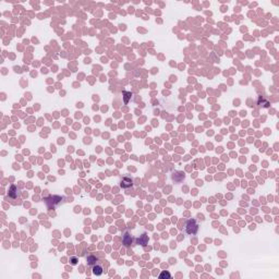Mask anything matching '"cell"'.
Returning <instances> with one entry per match:
<instances>
[{
	"label": "cell",
	"instance_id": "obj_1",
	"mask_svg": "<svg viewBox=\"0 0 279 279\" xmlns=\"http://www.w3.org/2000/svg\"><path fill=\"white\" fill-rule=\"evenodd\" d=\"M198 231V225L195 219H190L185 224V232L188 234H195Z\"/></svg>",
	"mask_w": 279,
	"mask_h": 279
},
{
	"label": "cell",
	"instance_id": "obj_2",
	"mask_svg": "<svg viewBox=\"0 0 279 279\" xmlns=\"http://www.w3.org/2000/svg\"><path fill=\"white\" fill-rule=\"evenodd\" d=\"M133 185V179H131L129 177H124L122 178L121 182H120V186L123 188V189H128V188H131Z\"/></svg>",
	"mask_w": 279,
	"mask_h": 279
},
{
	"label": "cell",
	"instance_id": "obj_3",
	"mask_svg": "<svg viewBox=\"0 0 279 279\" xmlns=\"http://www.w3.org/2000/svg\"><path fill=\"white\" fill-rule=\"evenodd\" d=\"M132 242H133V238H132V235H131L130 233L126 232V233L123 234V237H122V243H123L124 247L129 248L131 244H132Z\"/></svg>",
	"mask_w": 279,
	"mask_h": 279
},
{
	"label": "cell",
	"instance_id": "obj_4",
	"mask_svg": "<svg viewBox=\"0 0 279 279\" xmlns=\"http://www.w3.org/2000/svg\"><path fill=\"white\" fill-rule=\"evenodd\" d=\"M136 242H137V244L142 245V247H146L147 243H148V237H147V234L143 233L142 235H140V238L136 239Z\"/></svg>",
	"mask_w": 279,
	"mask_h": 279
},
{
	"label": "cell",
	"instance_id": "obj_5",
	"mask_svg": "<svg viewBox=\"0 0 279 279\" xmlns=\"http://www.w3.org/2000/svg\"><path fill=\"white\" fill-rule=\"evenodd\" d=\"M19 195H20V193H19V189L15 186V185H12L9 190V196L12 198H17Z\"/></svg>",
	"mask_w": 279,
	"mask_h": 279
},
{
	"label": "cell",
	"instance_id": "obj_6",
	"mask_svg": "<svg viewBox=\"0 0 279 279\" xmlns=\"http://www.w3.org/2000/svg\"><path fill=\"white\" fill-rule=\"evenodd\" d=\"M98 262H99L98 257L95 256V255H90V256H87V265L88 266H92V267H93V266L96 265Z\"/></svg>",
	"mask_w": 279,
	"mask_h": 279
},
{
	"label": "cell",
	"instance_id": "obj_7",
	"mask_svg": "<svg viewBox=\"0 0 279 279\" xmlns=\"http://www.w3.org/2000/svg\"><path fill=\"white\" fill-rule=\"evenodd\" d=\"M104 273V268L102 265H99V264H96V265L93 266V274L96 275V276H100V275H103Z\"/></svg>",
	"mask_w": 279,
	"mask_h": 279
},
{
	"label": "cell",
	"instance_id": "obj_8",
	"mask_svg": "<svg viewBox=\"0 0 279 279\" xmlns=\"http://www.w3.org/2000/svg\"><path fill=\"white\" fill-rule=\"evenodd\" d=\"M269 102L268 100H266V99H264L263 97H260V99H258V106L260 107H263V108H267V107H269Z\"/></svg>",
	"mask_w": 279,
	"mask_h": 279
},
{
	"label": "cell",
	"instance_id": "obj_9",
	"mask_svg": "<svg viewBox=\"0 0 279 279\" xmlns=\"http://www.w3.org/2000/svg\"><path fill=\"white\" fill-rule=\"evenodd\" d=\"M123 95L126 96L124 97V103H128L129 102V97H131V93H128V92H123Z\"/></svg>",
	"mask_w": 279,
	"mask_h": 279
},
{
	"label": "cell",
	"instance_id": "obj_10",
	"mask_svg": "<svg viewBox=\"0 0 279 279\" xmlns=\"http://www.w3.org/2000/svg\"><path fill=\"white\" fill-rule=\"evenodd\" d=\"M164 277H168V278H170V274H169V273H167V271H162V274L159 275V278H164Z\"/></svg>",
	"mask_w": 279,
	"mask_h": 279
},
{
	"label": "cell",
	"instance_id": "obj_11",
	"mask_svg": "<svg viewBox=\"0 0 279 279\" xmlns=\"http://www.w3.org/2000/svg\"><path fill=\"white\" fill-rule=\"evenodd\" d=\"M70 261H71V264H72V265H75V264H77V258H75V257H72V258H71V260H70Z\"/></svg>",
	"mask_w": 279,
	"mask_h": 279
}]
</instances>
